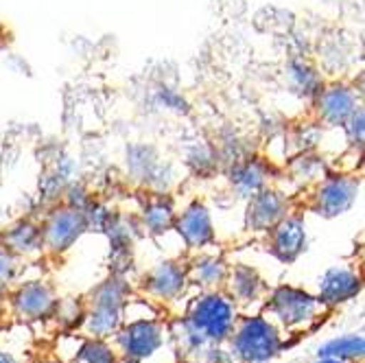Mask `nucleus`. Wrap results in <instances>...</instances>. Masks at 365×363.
<instances>
[{"label":"nucleus","instance_id":"18","mask_svg":"<svg viewBox=\"0 0 365 363\" xmlns=\"http://www.w3.org/2000/svg\"><path fill=\"white\" fill-rule=\"evenodd\" d=\"M175 217H178V210L171 197L164 193H155L145 200L140 215H138V223L143 232H147L153 239H160L164 235L173 232Z\"/></svg>","mask_w":365,"mask_h":363},{"label":"nucleus","instance_id":"5","mask_svg":"<svg viewBox=\"0 0 365 363\" xmlns=\"http://www.w3.org/2000/svg\"><path fill=\"white\" fill-rule=\"evenodd\" d=\"M169 337L167 315L158 313L151 317H140L134 322H125L118 331L110 337V344L123 361L143 363L151 359Z\"/></svg>","mask_w":365,"mask_h":363},{"label":"nucleus","instance_id":"7","mask_svg":"<svg viewBox=\"0 0 365 363\" xmlns=\"http://www.w3.org/2000/svg\"><path fill=\"white\" fill-rule=\"evenodd\" d=\"M5 295H7V309L11 322L26 324V326L55 317L57 307L61 302L55 285L44 278L18 282Z\"/></svg>","mask_w":365,"mask_h":363},{"label":"nucleus","instance_id":"25","mask_svg":"<svg viewBox=\"0 0 365 363\" xmlns=\"http://www.w3.org/2000/svg\"><path fill=\"white\" fill-rule=\"evenodd\" d=\"M344 134H346V143L352 151H361L363 149V140H365V114L363 108L359 106L354 110V114L344 123Z\"/></svg>","mask_w":365,"mask_h":363},{"label":"nucleus","instance_id":"13","mask_svg":"<svg viewBox=\"0 0 365 363\" xmlns=\"http://www.w3.org/2000/svg\"><path fill=\"white\" fill-rule=\"evenodd\" d=\"M313 101H315V114L319 123H324L326 127H337V129H341L344 123L361 106L356 88L346 81L324 83V88L317 92Z\"/></svg>","mask_w":365,"mask_h":363},{"label":"nucleus","instance_id":"23","mask_svg":"<svg viewBox=\"0 0 365 363\" xmlns=\"http://www.w3.org/2000/svg\"><path fill=\"white\" fill-rule=\"evenodd\" d=\"M22 260L24 258L14 254L3 241H0V295L9 293L18 285V278L24 267Z\"/></svg>","mask_w":365,"mask_h":363},{"label":"nucleus","instance_id":"20","mask_svg":"<svg viewBox=\"0 0 365 363\" xmlns=\"http://www.w3.org/2000/svg\"><path fill=\"white\" fill-rule=\"evenodd\" d=\"M284 81L293 94L302 98H313L324 88V77L315 66L307 59H291L284 66Z\"/></svg>","mask_w":365,"mask_h":363},{"label":"nucleus","instance_id":"4","mask_svg":"<svg viewBox=\"0 0 365 363\" xmlns=\"http://www.w3.org/2000/svg\"><path fill=\"white\" fill-rule=\"evenodd\" d=\"M287 348L289 344L267 317L241 311L223 344L221 363H267Z\"/></svg>","mask_w":365,"mask_h":363},{"label":"nucleus","instance_id":"24","mask_svg":"<svg viewBox=\"0 0 365 363\" xmlns=\"http://www.w3.org/2000/svg\"><path fill=\"white\" fill-rule=\"evenodd\" d=\"M326 173H328L326 164L319 158L311 155V153H304L302 158H297L295 164H293V175L297 180H304V182H319Z\"/></svg>","mask_w":365,"mask_h":363},{"label":"nucleus","instance_id":"19","mask_svg":"<svg viewBox=\"0 0 365 363\" xmlns=\"http://www.w3.org/2000/svg\"><path fill=\"white\" fill-rule=\"evenodd\" d=\"M3 241L20 258H31L42 254V227L33 219H18L0 232Z\"/></svg>","mask_w":365,"mask_h":363},{"label":"nucleus","instance_id":"16","mask_svg":"<svg viewBox=\"0 0 365 363\" xmlns=\"http://www.w3.org/2000/svg\"><path fill=\"white\" fill-rule=\"evenodd\" d=\"M188 267V287H197L199 291H221L230 272V262L223 254L197 252L186 256Z\"/></svg>","mask_w":365,"mask_h":363},{"label":"nucleus","instance_id":"28","mask_svg":"<svg viewBox=\"0 0 365 363\" xmlns=\"http://www.w3.org/2000/svg\"><path fill=\"white\" fill-rule=\"evenodd\" d=\"M94 200V197L81 186V184H71L63 188V204H68L73 208H79V210H86L88 204Z\"/></svg>","mask_w":365,"mask_h":363},{"label":"nucleus","instance_id":"12","mask_svg":"<svg viewBox=\"0 0 365 363\" xmlns=\"http://www.w3.org/2000/svg\"><path fill=\"white\" fill-rule=\"evenodd\" d=\"M293 210L291 197H287L282 190H276L272 186H264L256 195L247 200L245 208V227L252 235H264L272 230L280 219H284Z\"/></svg>","mask_w":365,"mask_h":363},{"label":"nucleus","instance_id":"22","mask_svg":"<svg viewBox=\"0 0 365 363\" xmlns=\"http://www.w3.org/2000/svg\"><path fill=\"white\" fill-rule=\"evenodd\" d=\"M317 357L341 359V361H363L365 357V339L363 335H350L341 339H333L317 350Z\"/></svg>","mask_w":365,"mask_h":363},{"label":"nucleus","instance_id":"9","mask_svg":"<svg viewBox=\"0 0 365 363\" xmlns=\"http://www.w3.org/2000/svg\"><path fill=\"white\" fill-rule=\"evenodd\" d=\"M359 190H361V182L354 175L326 173L317 182V186L311 195L309 208L324 219H335V217L348 213L356 204Z\"/></svg>","mask_w":365,"mask_h":363},{"label":"nucleus","instance_id":"30","mask_svg":"<svg viewBox=\"0 0 365 363\" xmlns=\"http://www.w3.org/2000/svg\"><path fill=\"white\" fill-rule=\"evenodd\" d=\"M29 361H31V354L24 359V357H20L16 350L0 346V363H29Z\"/></svg>","mask_w":365,"mask_h":363},{"label":"nucleus","instance_id":"21","mask_svg":"<svg viewBox=\"0 0 365 363\" xmlns=\"http://www.w3.org/2000/svg\"><path fill=\"white\" fill-rule=\"evenodd\" d=\"M73 339L77 342V348L73 350V354L68 359H63L59 354L66 363H120V357L110 344V339L77 337V335H73Z\"/></svg>","mask_w":365,"mask_h":363},{"label":"nucleus","instance_id":"2","mask_svg":"<svg viewBox=\"0 0 365 363\" xmlns=\"http://www.w3.org/2000/svg\"><path fill=\"white\" fill-rule=\"evenodd\" d=\"M134 298L136 289L131 287L127 276L112 272L77 300L75 322L66 328V333L77 337L110 339L125 324L127 305Z\"/></svg>","mask_w":365,"mask_h":363},{"label":"nucleus","instance_id":"10","mask_svg":"<svg viewBox=\"0 0 365 363\" xmlns=\"http://www.w3.org/2000/svg\"><path fill=\"white\" fill-rule=\"evenodd\" d=\"M262 247L276 260L291 265L307 250V221L300 213L291 210L272 230L262 235Z\"/></svg>","mask_w":365,"mask_h":363},{"label":"nucleus","instance_id":"1","mask_svg":"<svg viewBox=\"0 0 365 363\" xmlns=\"http://www.w3.org/2000/svg\"><path fill=\"white\" fill-rule=\"evenodd\" d=\"M239 309L221 291H199L182 315L167 317V331L178 363H221L223 344L239 317Z\"/></svg>","mask_w":365,"mask_h":363},{"label":"nucleus","instance_id":"32","mask_svg":"<svg viewBox=\"0 0 365 363\" xmlns=\"http://www.w3.org/2000/svg\"><path fill=\"white\" fill-rule=\"evenodd\" d=\"M120 363H134V361H123V359H120Z\"/></svg>","mask_w":365,"mask_h":363},{"label":"nucleus","instance_id":"3","mask_svg":"<svg viewBox=\"0 0 365 363\" xmlns=\"http://www.w3.org/2000/svg\"><path fill=\"white\" fill-rule=\"evenodd\" d=\"M258 313L278 328L291 348L300 339L313 335L317 328H322L335 311L328 309L317 295L300 287L280 285L269 289L267 300L260 305Z\"/></svg>","mask_w":365,"mask_h":363},{"label":"nucleus","instance_id":"33","mask_svg":"<svg viewBox=\"0 0 365 363\" xmlns=\"http://www.w3.org/2000/svg\"><path fill=\"white\" fill-rule=\"evenodd\" d=\"M175 363H178V361H175Z\"/></svg>","mask_w":365,"mask_h":363},{"label":"nucleus","instance_id":"27","mask_svg":"<svg viewBox=\"0 0 365 363\" xmlns=\"http://www.w3.org/2000/svg\"><path fill=\"white\" fill-rule=\"evenodd\" d=\"M188 164L195 167L197 173H208L217 167V153L212 147L199 143V147H195V151L188 153Z\"/></svg>","mask_w":365,"mask_h":363},{"label":"nucleus","instance_id":"31","mask_svg":"<svg viewBox=\"0 0 365 363\" xmlns=\"http://www.w3.org/2000/svg\"><path fill=\"white\" fill-rule=\"evenodd\" d=\"M313 363H363V361H341V359H328V357H317Z\"/></svg>","mask_w":365,"mask_h":363},{"label":"nucleus","instance_id":"15","mask_svg":"<svg viewBox=\"0 0 365 363\" xmlns=\"http://www.w3.org/2000/svg\"><path fill=\"white\" fill-rule=\"evenodd\" d=\"M363 289V276L354 267H333L328 270L319 280L317 298L328 307L337 311L341 305L354 300L361 295Z\"/></svg>","mask_w":365,"mask_h":363},{"label":"nucleus","instance_id":"11","mask_svg":"<svg viewBox=\"0 0 365 363\" xmlns=\"http://www.w3.org/2000/svg\"><path fill=\"white\" fill-rule=\"evenodd\" d=\"M173 232L182 239L188 254L204 252L217 241V230L210 208L199 200L190 202L182 213H178Z\"/></svg>","mask_w":365,"mask_h":363},{"label":"nucleus","instance_id":"14","mask_svg":"<svg viewBox=\"0 0 365 363\" xmlns=\"http://www.w3.org/2000/svg\"><path fill=\"white\" fill-rule=\"evenodd\" d=\"M269 282L264 280L254 267L245 265V262H237L230 265L223 291L232 298L239 311L250 309L252 305H262L269 295Z\"/></svg>","mask_w":365,"mask_h":363},{"label":"nucleus","instance_id":"8","mask_svg":"<svg viewBox=\"0 0 365 363\" xmlns=\"http://www.w3.org/2000/svg\"><path fill=\"white\" fill-rule=\"evenodd\" d=\"M40 227H42V254L48 258H59L88 232V221L83 210L61 204L55 206L44 217Z\"/></svg>","mask_w":365,"mask_h":363},{"label":"nucleus","instance_id":"6","mask_svg":"<svg viewBox=\"0 0 365 363\" xmlns=\"http://www.w3.org/2000/svg\"><path fill=\"white\" fill-rule=\"evenodd\" d=\"M140 298L164 311V307H171L178 300H182V295L188 289V267H186V256L178 258H167L147 270L138 287H134Z\"/></svg>","mask_w":365,"mask_h":363},{"label":"nucleus","instance_id":"17","mask_svg":"<svg viewBox=\"0 0 365 363\" xmlns=\"http://www.w3.org/2000/svg\"><path fill=\"white\" fill-rule=\"evenodd\" d=\"M272 164H267L260 158H241L232 164L230 169V186L239 197L250 200L252 195L269 186Z\"/></svg>","mask_w":365,"mask_h":363},{"label":"nucleus","instance_id":"29","mask_svg":"<svg viewBox=\"0 0 365 363\" xmlns=\"http://www.w3.org/2000/svg\"><path fill=\"white\" fill-rule=\"evenodd\" d=\"M29 363H66V361L59 357V352L55 350L53 344L38 342V344H33V348H31V361Z\"/></svg>","mask_w":365,"mask_h":363},{"label":"nucleus","instance_id":"26","mask_svg":"<svg viewBox=\"0 0 365 363\" xmlns=\"http://www.w3.org/2000/svg\"><path fill=\"white\" fill-rule=\"evenodd\" d=\"M155 103L158 108L162 110H167V112H173V114H188V103H186V98L173 90V88H158L155 92Z\"/></svg>","mask_w":365,"mask_h":363}]
</instances>
